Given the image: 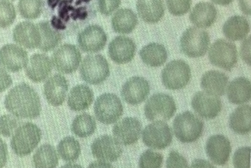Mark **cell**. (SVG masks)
<instances>
[{
    "instance_id": "6da1fadb",
    "label": "cell",
    "mask_w": 251,
    "mask_h": 168,
    "mask_svg": "<svg viewBox=\"0 0 251 168\" xmlns=\"http://www.w3.org/2000/svg\"><path fill=\"white\" fill-rule=\"evenodd\" d=\"M4 106L7 111L19 119H34L41 114L39 96L26 83L19 84L9 91Z\"/></svg>"
},
{
    "instance_id": "7a4b0ae2",
    "label": "cell",
    "mask_w": 251,
    "mask_h": 168,
    "mask_svg": "<svg viewBox=\"0 0 251 168\" xmlns=\"http://www.w3.org/2000/svg\"><path fill=\"white\" fill-rule=\"evenodd\" d=\"M41 140V131L32 123H25L17 128L12 138L10 145L15 154L26 157L38 146Z\"/></svg>"
},
{
    "instance_id": "3957f363",
    "label": "cell",
    "mask_w": 251,
    "mask_h": 168,
    "mask_svg": "<svg viewBox=\"0 0 251 168\" xmlns=\"http://www.w3.org/2000/svg\"><path fill=\"white\" fill-rule=\"evenodd\" d=\"M203 122L191 112L180 113L174 119V134L177 139L184 144L198 141L203 134Z\"/></svg>"
},
{
    "instance_id": "277c9868",
    "label": "cell",
    "mask_w": 251,
    "mask_h": 168,
    "mask_svg": "<svg viewBox=\"0 0 251 168\" xmlns=\"http://www.w3.org/2000/svg\"><path fill=\"white\" fill-rule=\"evenodd\" d=\"M209 33L199 27H190L186 29L180 41L181 51L191 58L204 56L209 49Z\"/></svg>"
},
{
    "instance_id": "5b68a950",
    "label": "cell",
    "mask_w": 251,
    "mask_h": 168,
    "mask_svg": "<svg viewBox=\"0 0 251 168\" xmlns=\"http://www.w3.org/2000/svg\"><path fill=\"white\" fill-rule=\"evenodd\" d=\"M144 112L146 119L150 121H166L175 114L176 105L171 96L156 94L146 101Z\"/></svg>"
},
{
    "instance_id": "8992f818",
    "label": "cell",
    "mask_w": 251,
    "mask_h": 168,
    "mask_svg": "<svg viewBox=\"0 0 251 168\" xmlns=\"http://www.w3.org/2000/svg\"><path fill=\"white\" fill-rule=\"evenodd\" d=\"M124 107L120 98L113 94H104L97 98L94 113L99 121L109 125L116 123L122 117Z\"/></svg>"
},
{
    "instance_id": "52a82bcc",
    "label": "cell",
    "mask_w": 251,
    "mask_h": 168,
    "mask_svg": "<svg viewBox=\"0 0 251 168\" xmlns=\"http://www.w3.org/2000/svg\"><path fill=\"white\" fill-rule=\"evenodd\" d=\"M191 79V69L184 60L170 62L162 72V84L169 90H181L185 88Z\"/></svg>"
},
{
    "instance_id": "ba28073f",
    "label": "cell",
    "mask_w": 251,
    "mask_h": 168,
    "mask_svg": "<svg viewBox=\"0 0 251 168\" xmlns=\"http://www.w3.org/2000/svg\"><path fill=\"white\" fill-rule=\"evenodd\" d=\"M82 79L91 85H100L110 75V66L101 54L88 55L84 59L80 68Z\"/></svg>"
},
{
    "instance_id": "9c48e42d",
    "label": "cell",
    "mask_w": 251,
    "mask_h": 168,
    "mask_svg": "<svg viewBox=\"0 0 251 168\" xmlns=\"http://www.w3.org/2000/svg\"><path fill=\"white\" fill-rule=\"evenodd\" d=\"M209 60L213 66L231 71L238 60L237 47L226 40H217L209 48Z\"/></svg>"
},
{
    "instance_id": "30bf717a",
    "label": "cell",
    "mask_w": 251,
    "mask_h": 168,
    "mask_svg": "<svg viewBox=\"0 0 251 168\" xmlns=\"http://www.w3.org/2000/svg\"><path fill=\"white\" fill-rule=\"evenodd\" d=\"M143 144L149 148L162 150L171 145L173 132L163 121H154L148 125L142 134Z\"/></svg>"
},
{
    "instance_id": "8fae6325",
    "label": "cell",
    "mask_w": 251,
    "mask_h": 168,
    "mask_svg": "<svg viewBox=\"0 0 251 168\" xmlns=\"http://www.w3.org/2000/svg\"><path fill=\"white\" fill-rule=\"evenodd\" d=\"M81 60L80 51L75 45L64 44L53 53L51 62L56 70L69 74L77 70Z\"/></svg>"
},
{
    "instance_id": "7c38bea8",
    "label": "cell",
    "mask_w": 251,
    "mask_h": 168,
    "mask_svg": "<svg viewBox=\"0 0 251 168\" xmlns=\"http://www.w3.org/2000/svg\"><path fill=\"white\" fill-rule=\"evenodd\" d=\"M93 156L104 163L117 161L123 153L122 144L113 137L103 135L97 138L91 145Z\"/></svg>"
},
{
    "instance_id": "4fadbf2b",
    "label": "cell",
    "mask_w": 251,
    "mask_h": 168,
    "mask_svg": "<svg viewBox=\"0 0 251 168\" xmlns=\"http://www.w3.org/2000/svg\"><path fill=\"white\" fill-rule=\"evenodd\" d=\"M105 32L98 25H91L78 35L77 43L79 48L87 53L101 51L107 44Z\"/></svg>"
},
{
    "instance_id": "5bb4252c",
    "label": "cell",
    "mask_w": 251,
    "mask_h": 168,
    "mask_svg": "<svg viewBox=\"0 0 251 168\" xmlns=\"http://www.w3.org/2000/svg\"><path fill=\"white\" fill-rule=\"evenodd\" d=\"M191 104L200 117L208 120L215 119L222 110V102L218 96L201 91L195 94Z\"/></svg>"
},
{
    "instance_id": "9a60e30c",
    "label": "cell",
    "mask_w": 251,
    "mask_h": 168,
    "mask_svg": "<svg viewBox=\"0 0 251 168\" xmlns=\"http://www.w3.org/2000/svg\"><path fill=\"white\" fill-rule=\"evenodd\" d=\"M150 93L149 82L140 76L128 79L122 87V96L126 102L131 105H138L147 98Z\"/></svg>"
},
{
    "instance_id": "2e32d148",
    "label": "cell",
    "mask_w": 251,
    "mask_h": 168,
    "mask_svg": "<svg viewBox=\"0 0 251 168\" xmlns=\"http://www.w3.org/2000/svg\"><path fill=\"white\" fill-rule=\"evenodd\" d=\"M28 64L27 52L15 44H7L0 49V66L11 72H20Z\"/></svg>"
},
{
    "instance_id": "e0dca14e",
    "label": "cell",
    "mask_w": 251,
    "mask_h": 168,
    "mask_svg": "<svg viewBox=\"0 0 251 168\" xmlns=\"http://www.w3.org/2000/svg\"><path fill=\"white\" fill-rule=\"evenodd\" d=\"M142 131V124L135 118H125L113 126L115 138L124 145H130L137 142Z\"/></svg>"
},
{
    "instance_id": "ac0fdd59",
    "label": "cell",
    "mask_w": 251,
    "mask_h": 168,
    "mask_svg": "<svg viewBox=\"0 0 251 168\" xmlns=\"http://www.w3.org/2000/svg\"><path fill=\"white\" fill-rule=\"evenodd\" d=\"M206 152L214 164L224 166L229 160L231 153L230 141L224 135H212L206 142Z\"/></svg>"
},
{
    "instance_id": "d6986e66",
    "label": "cell",
    "mask_w": 251,
    "mask_h": 168,
    "mask_svg": "<svg viewBox=\"0 0 251 168\" xmlns=\"http://www.w3.org/2000/svg\"><path fill=\"white\" fill-rule=\"evenodd\" d=\"M135 51V44L128 37H116L109 45V56L118 64L129 63L134 58Z\"/></svg>"
},
{
    "instance_id": "ffe728a7",
    "label": "cell",
    "mask_w": 251,
    "mask_h": 168,
    "mask_svg": "<svg viewBox=\"0 0 251 168\" xmlns=\"http://www.w3.org/2000/svg\"><path fill=\"white\" fill-rule=\"evenodd\" d=\"M69 90L67 79L60 74L50 77L44 85V95L51 105L58 107L65 101Z\"/></svg>"
},
{
    "instance_id": "44dd1931",
    "label": "cell",
    "mask_w": 251,
    "mask_h": 168,
    "mask_svg": "<svg viewBox=\"0 0 251 168\" xmlns=\"http://www.w3.org/2000/svg\"><path fill=\"white\" fill-rule=\"evenodd\" d=\"M13 40L25 48H38L41 45V33L37 25L29 22H22L15 27Z\"/></svg>"
},
{
    "instance_id": "7402d4cb",
    "label": "cell",
    "mask_w": 251,
    "mask_h": 168,
    "mask_svg": "<svg viewBox=\"0 0 251 168\" xmlns=\"http://www.w3.org/2000/svg\"><path fill=\"white\" fill-rule=\"evenodd\" d=\"M52 62L44 54H35L30 57L26 66V74L32 82H41L51 73Z\"/></svg>"
},
{
    "instance_id": "603a6c76",
    "label": "cell",
    "mask_w": 251,
    "mask_h": 168,
    "mask_svg": "<svg viewBox=\"0 0 251 168\" xmlns=\"http://www.w3.org/2000/svg\"><path fill=\"white\" fill-rule=\"evenodd\" d=\"M218 16L216 7L210 2L198 3L190 14V20L199 28H209L215 23Z\"/></svg>"
},
{
    "instance_id": "cb8c5ba5",
    "label": "cell",
    "mask_w": 251,
    "mask_h": 168,
    "mask_svg": "<svg viewBox=\"0 0 251 168\" xmlns=\"http://www.w3.org/2000/svg\"><path fill=\"white\" fill-rule=\"evenodd\" d=\"M228 78L225 73L218 71H209L203 75L201 87L204 92L216 96H222L226 94Z\"/></svg>"
},
{
    "instance_id": "d4e9b609",
    "label": "cell",
    "mask_w": 251,
    "mask_h": 168,
    "mask_svg": "<svg viewBox=\"0 0 251 168\" xmlns=\"http://www.w3.org/2000/svg\"><path fill=\"white\" fill-rule=\"evenodd\" d=\"M228 101L234 104H243L251 100V82L246 77H238L227 86Z\"/></svg>"
},
{
    "instance_id": "484cf974",
    "label": "cell",
    "mask_w": 251,
    "mask_h": 168,
    "mask_svg": "<svg viewBox=\"0 0 251 168\" xmlns=\"http://www.w3.org/2000/svg\"><path fill=\"white\" fill-rule=\"evenodd\" d=\"M136 7L139 16L146 23H157L165 13L163 0H139Z\"/></svg>"
},
{
    "instance_id": "4316f807",
    "label": "cell",
    "mask_w": 251,
    "mask_h": 168,
    "mask_svg": "<svg viewBox=\"0 0 251 168\" xmlns=\"http://www.w3.org/2000/svg\"><path fill=\"white\" fill-rule=\"evenodd\" d=\"M94 98V92L91 88L85 85H76L69 94L68 105L73 111H83L89 108Z\"/></svg>"
},
{
    "instance_id": "83f0119b",
    "label": "cell",
    "mask_w": 251,
    "mask_h": 168,
    "mask_svg": "<svg viewBox=\"0 0 251 168\" xmlns=\"http://www.w3.org/2000/svg\"><path fill=\"white\" fill-rule=\"evenodd\" d=\"M250 32V24L246 18L241 16L230 17L223 26V32L227 39L239 41L245 39Z\"/></svg>"
},
{
    "instance_id": "f1b7e54d",
    "label": "cell",
    "mask_w": 251,
    "mask_h": 168,
    "mask_svg": "<svg viewBox=\"0 0 251 168\" xmlns=\"http://www.w3.org/2000/svg\"><path fill=\"white\" fill-rule=\"evenodd\" d=\"M229 127L239 135L251 132V105L246 104L234 110L229 117Z\"/></svg>"
},
{
    "instance_id": "f546056e",
    "label": "cell",
    "mask_w": 251,
    "mask_h": 168,
    "mask_svg": "<svg viewBox=\"0 0 251 168\" xmlns=\"http://www.w3.org/2000/svg\"><path fill=\"white\" fill-rule=\"evenodd\" d=\"M142 61L150 67H159L165 64L168 59V51L162 44L151 43L145 46L140 51Z\"/></svg>"
},
{
    "instance_id": "4dcf8cb0",
    "label": "cell",
    "mask_w": 251,
    "mask_h": 168,
    "mask_svg": "<svg viewBox=\"0 0 251 168\" xmlns=\"http://www.w3.org/2000/svg\"><path fill=\"white\" fill-rule=\"evenodd\" d=\"M137 15L128 8L118 10L112 18V27L117 33L129 34L137 26Z\"/></svg>"
},
{
    "instance_id": "1f68e13d",
    "label": "cell",
    "mask_w": 251,
    "mask_h": 168,
    "mask_svg": "<svg viewBox=\"0 0 251 168\" xmlns=\"http://www.w3.org/2000/svg\"><path fill=\"white\" fill-rule=\"evenodd\" d=\"M41 36V51H50L54 49L61 41V34L49 22H41L37 24Z\"/></svg>"
},
{
    "instance_id": "d6a6232c",
    "label": "cell",
    "mask_w": 251,
    "mask_h": 168,
    "mask_svg": "<svg viewBox=\"0 0 251 168\" xmlns=\"http://www.w3.org/2000/svg\"><path fill=\"white\" fill-rule=\"evenodd\" d=\"M58 161L55 148L50 144L41 145L33 156L34 166L37 168H54Z\"/></svg>"
},
{
    "instance_id": "836d02e7",
    "label": "cell",
    "mask_w": 251,
    "mask_h": 168,
    "mask_svg": "<svg viewBox=\"0 0 251 168\" xmlns=\"http://www.w3.org/2000/svg\"><path fill=\"white\" fill-rule=\"evenodd\" d=\"M97 123L92 116L84 113L75 118L72 125V131L80 138H88L95 132Z\"/></svg>"
},
{
    "instance_id": "e575fe53",
    "label": "cell",
    "mask_w": 251,
    "mask_h": 168,
    "mask_svg": "<svg viewBox=\"0 0 251 168\" xmlns=\"http://www.w3.org/2000/svg\"><path fill=\"white\" fill-rule=\"evenodd\" d=\"M57 151L62 160L66 162H74L79 158L81 147L75 138L66 137L59 143Z\"/></svg>"
},
{
    "instance_id": "d590c367",
    "label": "cell",
    "mask_w": 251,
    "mask_h": 168,
    "mask_svg": "<svg viewBox=\"0 0 251 168\" xmlns=\"http://www.w3.org/2000/svg\"><path fill=\"white\" fill-rule=\"evenodd\" d=\"M44 8L43 0H20L19 10L22 17L26 19H38Z\"/></svg>"
},
{
    "instance_id": "8d00e7d4",
    "label": "cell",
    "mask_w": 251,
    "mask_h": 168,
    "mask_svg": "<svg viewBox=\"0 0 251 168\" xmlns=\"http://www.w3.org/2000/svg\"><path fill=\"white\" fill-rule=\"evenodd\" d=\"M16 16V9L13 4L6 0H0V28L10 26Z\"/></svg>"
},
{
    "instance_id": "74e56055",
    "label": "cell",
    "mask_w": 251,
    "mask_h": 168,
    "mask_svg": "<svg viewBox=\"0 0 251 168\" xmlns=\"http://www.w3.org/2000/svg\"><path fill=\"white\" fill-rule=\"evenodd\" d=\"M163 162V156L151 150H147L140 156L139 167L141 168H159Z\"/></svg>"
},
{
    "instance_id": "f35d334b",
    "label": "cell",
    "mask_w": 251,
    "mask_h": 168,
    "mask_svg": "<svg viewBox=\"0 0 251 168\" xmlns=\"http://www.w3.org/2000/svg\"><path fill=\"white\" fill-rule=\"evenodd\" d=\"M19 121L14 116L6 115L0 117V135L9 138L19 127Z\"/></svg>"
},
{
    "instance_id": "ab89813d",
    "label": "cell",
    "mask_w": 251,
    "mask_h": 168,
    "mask_svg": "<svg viewBox=\"0 0 251 168\" xmlns=\"http://www.w3.org/2000/svg\"><path fill=\"white\" fill-rule=\"evenodd\" d=\"M233 164L237 168H249L251 167V148L242 147L234 153Z\"/></svg>"
},
{
    "instance_id": "60d3db41",
    "label": "cell",
    "mask_w": 251,
    "mask_h": 168,
    "mask_svg": "<svg viewBox=\"0 0 251 168\" xmlns=\"http://www.w3.org/2000/svg\"><path fill=\"white\" fill-rule=\"evenodd\" d=\"M166 2L167 7L171 14L181 16L190 10L192 0H167Z\"/></svg>"
},
{
    "instance_id": "b9f144b4",
    "label": "cell",
    "mask_w": 251,
    "mask_h": 168,
    "mask_svg": "<svg viewBox=\"0 0 251 168\" xmlns=\"http://www.w3.org/2000/svg\"><path fill=\"white\" fill-rule=\"evenodd\" d=\"M168 168H188V163L186 159L176 151H171L166 162Z\"/></svg>"
},
{
    "instance_id": "7bdbcfd3",
    "label": "cell",
    "mask_w": 251,
    "mask_h": 168,
    "mask_svg": "<svg viewBox=\"0 0 251 168\" xmlns=\"http://www.w3.org/2000/svg\"><path fill=\"white\" fill-rule=\"evenodd\" d=\"M99 10L101 14L110 16L121 4V0H97Z\"/></svg>"
},
{
    "instance_id": "ee69618b",
    "label": "cell",
    "mask_w": 251,
    "mask_h": 168,
    "mask_svg": "<svg viewBox=\"0 0 251 168\" xmlns=\"http://www.w3.org/2000/svg\"><path fill=\"white\" fill-rule=\"evenodd\" d=\"M240 57L246 64L251 66V35L246 38L242 44Z\"/></svg>"
},
{
    "instance_id": "f6af8a7d",
    "label": "cell",
    "mask_w": 251,
    "mask_h": 168,
    "mask_svg": "<svg viewBox=\"0 0 251 168\" xmlns=\"http://www.w3.org/2000/svg\"><path fill=\"white\" fill-rule=\"evenodd\" d=\"M13 83L11 76L6 72L4 69L0 67V93L3 92Z\"/></svg>"
},
{
    "instance_id": "bcb514c9",
    "label": "cell",
    "mask_w": 251,
    "mask_h": 168,
    "mask_svg": "<svg viewBox=\"0 0 251 168\" xmlns=\"http://www.w3.org/2000/svg\"><path fill=\"white\" fill-rule=\"evenodd\" d=\"M7 160V147L5 143L0 138V168L6 165Z\"/></svg>"
},
{
    "instance_id": "7dc6e473",
    "label": "cell",
    "mask_w": 251,
    "mask_h": 168,
    "mask_svg": "<svg viewBox=\"0 0 251 168\" xmlns=\"http://www.w3.org/2000/svg\"><path fill=\"white\" fill-rule=\"evenodd\" d=\"M240 10L247 16H251V0H238Z\"/></svg>"
},
{
    "instance_id": "c3c4849f",
    "label": "cell",
    "mask_w": 251,
    "mask_h": 168,
    "mask_svg": "<svg viewBox=\"0 0 251 168\" xmlns=\"http://www.w3.org/2000/svg\"><path fill=\"white\" fill-rule=\"evenodd\" d=\"M192 167H211L213 168L214 166L212 165L209 164L208 162L205 161V160H195L192 165Z\"/></svg>"
},
{
    "instance_id": "681fc988",
    "label": "cell",
    "mask_w": 251,
    "mask_h": 168,
    "mask_svg": "<svg viewBox=\"0 0 251 168\" xmlns=\"http://www.w3.org/2000/svg\"><path fill=\"white\" fill-rule=\"evenodd\" d=\"M234 0H212V2L221 6H227L233 2Z\"/></svg>"
},
{
    "instance_id": "f907efd6",
    "label": "cell",
    "mask_w": 251,
    "mask_h": 168,
    "mask_svg": "<svg viewBox=\"0 0 251 168\" xmlns=\"http://www.w3.org/2000/svg\"><path fill=\"white\" fill-rule=\"evenodd\" d=\"M12 1H14V0H12Z\"/></svg>"
}]
</instances>
